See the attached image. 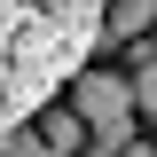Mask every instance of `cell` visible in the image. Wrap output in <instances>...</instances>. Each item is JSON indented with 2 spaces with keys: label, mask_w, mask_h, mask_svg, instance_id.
<instances>
[{
  "label": "cell",
  "mask_w": 157,
  "mask_h": 157,
  "mask_svg": "<svg viewBox=\"0 0 157 157\" xmlns=\"http://www.w3.org/2000/svg\"><path fill=\"white\" fill-rule=\"evenodd\" d=\"M126 47H134V71H126L134 78V110L157 118V47H141V39H126Z\"/></svg>",
  "instance_id": "obj_5"
},
{
  "label": "cell",
  "mask_w": 157,
  "mask_h": 157,
  "mask_svg": "<svg viewBox=\"0 0 157 157\" xmlns=\"http://www.w3.org/2000/svg\"><path fill=\"white\" fill-rule=\"evenodd\" d=\"M102 32L110 39H149L157 32V0H110L102 8Z\"/></svg>",
  "instance_id": "obj_4"
},
{
  "label": "cell",
  "mask_w": 157,
  "mask_h": 157,
  "mask_svg": "<svg viewBox=\"0 0 157 157\" xmlns=\"http://www.w3.org/2000/svg\"><path fill=\"white\" fill-rule=\"evenodd\" d=\"M32 126H39V141H47L55 157H78V149H86V118H78V110H55V102H47Z\"/></svg>",
  "instance_id": "obj_3"
},
{
  "label": "cell",
  "mask_w": 157,
  "mask_h": 157,
  "mask_svg": "<svg viewBox=\"0 0 157 157\" xmlns=\"http://www.w3.org/2000/svg\"><path fill=\"white\" fill-rule=\"evenodd\" d=\"M71 110L86 118V157H110L118 141H134V78L126 71H94V63H86V71L71 78Z\"/></svg>",
  "instance_id": "obj_2"
},
{
  "label": "cell",
  "mask_w": 157,
  "mask_h": 157,
  "mask_svg": "<svg viewBox=\"0 0 157 157\" xmlns=\"http://www.w3.org/2000/svg\"><path fill=\"white\" fill-rule=\"evenodd\" d=\"M102 47V0H0V134L39 118Z\"/></svg>",
  "instance_id": "obj_1"
},
{
  "label": "cell",
  "mask_w": 157,
  "mask_h": 157,
  "mask_svg": "<svg viewBox=\"0 0 157 157\" xmlns=\"http://www.w3.org/2000/svg\"><path fill=\"white\" fill-rule=\"evenodd\" d=\"M110 157H157V141H141V134H134V141H118Z\"/></svg>",
  "instance_id": "obj_6"
}]
</instances>
